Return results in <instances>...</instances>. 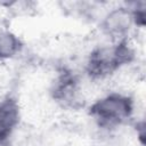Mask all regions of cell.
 I'll list each match as a JSON object with an SVG mask.
<instances>
[{"mask_svg":"<svg viewBox=\"0 0 146 146\" xmlns=\"http://www.w3.org/2000/svg\"><path fill=\"white\" fill-rule=\"evenodd\" d=\"M135 57L136 52L128 39L116 41L111 46L97 47L87 58L86 73L94 80L105 79L122 66L132 63Z\"/></svg>","mask_w":146,"mask_h":146,"instance_id":"obj_1","label":"cell"},{"mask_svg":"<svg viewBox=\"0 0 146 146\" xmlns=\"http://www.w3.org/2000/svg\"><path fill=\"white\" fill-rule=\"evenodd\" d=\"M133 114V99L122 92H110L89 107V115L99 128L115 129L127 123Z\"/></svg>","mask_w":146,"mask_h":146,"instance_id":"obj_2","label":"cell"},{"mask_svg":"<svg viewBox=\"0 0 146 146\" xmlns=\"http://www.w3.org/2000/svg\"><path fill=\"white\" fill-rule=\"evenodd\" d=\"M52 99L63 107L76 108L81 105L79 80L71 71H63L50 89Z\"/></svg>","mask_w":146,"mask_h":146,"instance_id":"obj_3","label":"cell"},{"mask_svg":"<svg viewBox=\"0 0 146 146\" xmlns=\"http://www.w3.org/2000/svg\"><path fill=\"white\" fill-rule=\"evenodd\" d=\"M132 25L133 21L129 6H121L106 14L100 22V30L107 38L116 42L127 39Z\"/></svg>","mask_w":146,"mask_h":146,"instance_id":"obj_4","label":"cell"},{"mask_svg":"<svg viewBox=\"0 0 146 146\" xmlns=\"http://www.w3.org/2000/svg\"><path fill=\"white\" fill-rule=\"evenodd\" d=\"M21 121V106L16 97L8 95L0 100V139H8Z\"/></svg>","mask_w":146,"mask_h":146,"instance_id":"obj_5","label":"cell"},{"mask_svg":"<svg viewBox=\"0 0 146 146\" xmlns=\"http://www.w3.org/2000/svg\"><path fill=\"white\" fill-rule=\"evenodd\" d=\"M23 49L22 40L11 31L0 29V60L16 57Z\"/></svg>","mask_w":146,"mask_h":146,"instance_id":"obj_6","label":"cell"},{"mask_svg":"<svg viewBox=\"0 0 146 146\" xmlns=\"http://www.w3.org/2000/svg\"><path fill=\"white\" fill-rule=\"evenodd\" d=\"M0 146H11L10 139H0Z\"/></svg>","mask_w":146,"mask_h":146,"instance_id":"obj_7","label":"cell"}]
</instances>
